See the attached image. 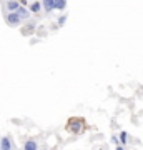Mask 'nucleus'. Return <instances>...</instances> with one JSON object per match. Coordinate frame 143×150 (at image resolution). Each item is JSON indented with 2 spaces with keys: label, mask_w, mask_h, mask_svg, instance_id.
<instances>
[{
  "label": "nucleus",
  "mask_w": 143,
  "mask_h": 150,
  "mask_svg": "<svg viewBox=\"0 0 143 150\" xmlns=\"http://www.w3.org/2000/svg\"><path fill=\"white\" fill-rule=\"evenodd\" d=\"M65 22H67V15H62V17L58 18V22H57L58 28H60V27H63V25H65Z\"/></svg>",
  "instance_id": "f8f14e48"
},
{
  "label": "nucleus",
  "mask_w": 143,
  "mask_h": 150,
  "mask_svg": "<svg viewBox=\"0 0 143 150\" xmlns=\"http://www.w3.org/2000/svg\"><path fill=\"white\" fill-rule=\"evenodd\" d=\"M20 32H22V35H27V37H28V35H32V33H35V32H37V22H35V20L27 22L25 27H22Z\"/></svg>",
  "instance_id": "7ed1b4c3"
},
{
  "label": "nucleus",
  "mask_w": 143,
  "mask_h": 150,
  "mask_svg": "<svg viewBox=\"0 0 143 150\" xmlns=\"http://www.w3.org/2000/svg\"><path fill=\"white\" fill-rule=\"evenodd\" d=\"M0 150H12V140L8 137H4L0 140Z\"/></svg>",
  "instance_id": "6e6552de"
},
{
  "label": "nucleus",
  "mask_w": 143,
  "mask_h": 150,
  "mask_svg": "<svg viewBox=\"0 0 143 150\" xmlns=\"http://www.w3.org/2000/svg\"><path fill=\"white\" fill-rule=\"evenodd\" d=\"M17 13L20 15V18H22V20H28V18H30V15H32V12L28 10L27 7H23V5H20V8L17 10Z\"/></svg>",
  "instance_id": "423d86ee"
},
{
  "label": "nucleus",
  "mask_w": 143,
  "mask_h": 150,
  "mask_svg": "<svg viewBox=\"0 0 143 150\" xmlns=\"http://www.w3.org/2000/svg\"><path fill=\"white\" fill-rule=\"evenodd\" d=\"M23 150H38V145L35 140H25V144H23Z\"/></svg>",
  "instance_id": "1a4fd4ad"
},
{
  "label": "nucleus",
  "mask_w": 143,
  "mask_h": 150,
  "mask_svg": "<svg viewBox=\"0 0 143 150\" xmlns=\"http://www.w3.org/2000/svg\"><path fill=\"white\" fill-rule=\"evenodd\" d=\"M67 0H55V10H65Z\"/></svg>",
  "instance_id": "9d476101"
},
{
  "label": "nucleus",
  "mask_w": 143,
  "mask_h": 150,
  "mask_svg": "<svg viewBox=\"0 0 143 150\" xmlns=\"http://www.w3.org/2000/svg\"><path fill=\"white\" fill-rule=\"evenodd\" d=\"M4 17H5L7 25H10V27H18L22 22H23L17 12H7V10H4Z\"/></svg>",
  "instance_id": "f257e3e1"
},
{
  "label": "nucleus",
  "mask_w": 143,
  "mask_h": 150,
  "mask_svg": "<svg viewBox=\"0 0 143 150\" xmlns=\"http://www.w3.org/2000/svg\"><path fill=\"white\" fill-rule=\"evenodd\" d=\"M42 8H43V5H42V2H38V0H35V2H33V4H30V7H28V10L32 12L33 15H38Z\"/></svg>",
  "instance_id": "39448f33"
},
{
  "label": "nucleus",
  "mask_w": 143,
  "mask_h": 150,
  "mask_svg": "<svg viewBox=\"0 0 143 150\" xmlns=\"http://www.w3.org/2000/svg\"><path fill=\"white\" fill-rule=\"evenodd\" d=\"M42 5L47 13H52V10H55V0H42Z\"/></svg>",
  "instance_id": "0eeeda50"
},
{
  "label": "nucleus",
  "mask_w": 143,
  "mask_h": 150,
  "mask_svg": "<svg viewBox=\"0 0 143 150\" xmlns=\"http://www.w3.org/2000/svg\"><path fill=\"white\" fill-rule=\"evenodd\" d=\"M18 8H20V2H18V0H5L4 10H7V12H17Z\"/></svg>",
  "instance_id": "20e7f679"
},
{
  "label": "nucleus",
  "mask_w": 143,
  "mask_h": 150,
  "mask_svg": "<svg viewBox=\"0 0 143 150\" xmlns=\"http://www.w3.org/2000/svg\"><path fill=\"white\" fill-rule=\"evenodd\" d=\"M127 142H128V134L127 132H120V144L127 145Z\"/></svg>",
  "instance_id": "9b49d317"
},
{
  "label": "nucleus",
  "mask_w": 143,
  "mask_h": 150,
  "mask_svg": "<svg viewBox=\"0 0 143 150\" xmlns=\"http://www.w3.org/2000/svg\"><path fill=\"white\" fill-rule=\"evenodd\" d=\"M115 150H125V147H122V145H118V147H117Z\"/></svg>",
  "instance_id": "4468645a"
},
{
  "label": "nucleus",
  "mask_w": 143,
  "mask_h": 150,
  "mask_svg": "<svg viewBox=\"0 0 143 150\" xmlns=\"http://www.w3.org/2000/svg\"><path fill=\"white\" fill-rule=\"evenodd\" d=\"M68 129H70L72 134H80V132L85 129V123H83L82 118H72L68 122Z\"/></svg>",
  "instance_id": "f03ea898"
},
{
  "label": "nucleus",
  "mask_w": 143,
  "mask_h": 150,
  "mask_svg": "<svg viewBox=\"0 0 143 150\" xmlns=\"http://www.w3.org/2000/svg\"><path fill=\"white\" fill-rule=\"evenodd\" d=\"M111 142H113V144H118V137H115V135H113V137H111Z\"/></svg>",
  "instance_id": "ddd939ff"
}]
</instances>
